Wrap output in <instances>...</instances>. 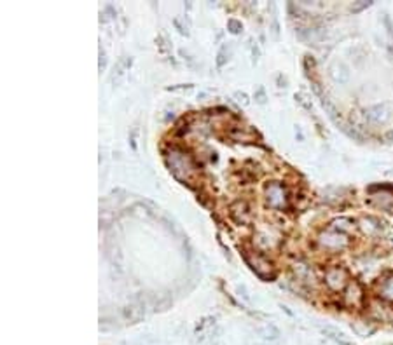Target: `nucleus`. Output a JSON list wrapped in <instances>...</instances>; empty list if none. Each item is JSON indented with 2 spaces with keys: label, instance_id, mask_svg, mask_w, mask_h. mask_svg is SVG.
<instances>
[{
  "label": "nucleus",
  "instance_id": "12",
  "mask_svg": "<svg viewBox=\"0 0 393 345\" xmlns=\"http://www.w3.org/2000/svg\"><path fill=\"white\" fill-rule=\"evenodd\" d=\"M295 98L299 99V103H301L302 107H306V108H311V105H309L308 101H306V96H304V94H297Z\"/></svg>",
  "mask_w": 393,
  "mask_h": 345
},
{
  "label": "nucleus",
  "instance_id": "4",
  "mask_svg": "<svg viewBox=\"0 0 393 345\" xmlns=\"http://www.w3.org/2000/svg\"><path fill=\"white\" fill-rule=\"evenodd\" d=\"M346 281H348V274H346V270L339 269V267H332V269H329L327 274H325V282H327V286L334 291L343 290Z\"/></svg>",
  "mask_w": 393,
  "mask_h": 345
},
{
  "label": "nucleus",
  "instance_id": "8",
  "mask_svg": "<svg viewBox=\"0 0 393 345\" xmlns=\"http://www.w3.org/2000/svg\"><path fill=\"white\" fill-rule=\"evenodd\" d=\"M346 300L349 301V303H358V300H362V290L360 286L357 284V282H349L348 284V290H346Z\"/></svg>",
  "mask_w": 393,
  "mask_h": 345
},
{
  "label": "nucleus",
  "instance_id": "10",
  "mask_svg": "<svg viewBox=\"0 0 393 345\" xmlns=\"http://www.w3.org/2000/svg\"><path fill=\"white\" fill-rule=\"evenodd\" d=\"M124 70H126V61L121 60L119 63L114 67V73H112V80H114V82H119V80L123 79V75H124Z\"/></svg>",
  "mask_w": 393,
  "mask_h": 345
},
{
  "label": "nucleus",
  "instance_id": "5",
  "mask_svg": "<svg viewBox=\"0 0 393 345\" xmlns=\"http://www.w3.org/2000/svg\"><path fill=\"white\" fill-rule=\"evenodd\" d=\"M248 262L261 277H269L271 276V263L266 258L259 256V254H252V256H248Z\"/></svg>",
  "mask_w": 393,
  "mask_h": 345
},
{
  "label": "nucleus",
  "instance_id": "11",
  "mask_svg": "<svg viewBox=\"0 0 393 345\" xmlns=\"http://www.w3.org/2000/svg\"><path fill=\"white\" fill-rule=\"evenodd\" d=\"M229 28H231V32L233 33H240V30H241V23L240 21H236V20H229Z\"/></svg>",
  "mask_w": 393,
  "mask_h": 345
},
{
  "label": "nucleus",
  "instance_id": "7",
  "mask_svg": "<svg viewBox=\"0 0 393 345\" xmlns=\"http://www.w3.org/2000/svg\"><path fill=\"white\" fill-rule=\"evenodd\" d=\"M367 119L370 122H383V120L388 119V112H386L385 105H376V107L369 108L367 110Z\"/></svg>",
  "mask_w": 393,
  "mask_h": 345
},
{
  "label": "nucleus",
  "instance_id": "13",
  "mask_svg": "<svg viewBox=\"0 0 393 345\" xmlns=\"http://www.w3.org/2000/svg\"><path fill=\"white\" fill-rule=\"evenodd\" d=\"M236 98H240V101L246 103V94H243V92H236Z\"/></svg>",
  "mask_w": 393,
  "mask_h": 345
},
{
  "label": "nucleus",
  "instance_id": "9",
  "mask_svg": "<svg viewBox=\"0 0 393 345\" xmlns=\"http://www.w3.org/2000/svg\"><path fill=\"white\" fill-rule=\"evenodd\" d=\"M381 295L386 298V300L393 301V276H392V277H388L381 284Z\"/></svg>",
  "mask_w": 393,
  "mask_h": 345
},
{
  "label": "nucleus",
  "instance_id": "3",
  "mask_svg": "<svg viewBox=\"0 0 393 345\" xmlns=\"http://www.w3.org/2000/svg\"><path fill=\"white\" fill-rule=\"evenodd\" d=\"M321 246L327 248V250H339V248H344L348 239L343 232H337V230H327L325 234L320 235Z\"/></svg>",
  "mask_w": 393,
  "mask_h": 345
},
{
  "label": "nucleus",
  "instance_id": "1",
  "mask_svg": "<svg viewBox=\"0 0 393 345\" xmlns=\"http://www.w3.org/2000/svg\"><path fill=\"white\" fill-rule=\"evenodd\" d=\"M168 164L172 167L173 175L178 176L182 180H189L194 175V162L191 159V155L185 154L182 150H172L168 155Z\"/></svg>",
  "mask_w": 393,
  "mask_h": 345
},
{
  "label": "nucleus",
  "instance_id": "2",
  "mask_svg": "<svg viewBox=\"0 0 393 345\" xmlns=\"http://www.w3.org/2000/svg\"><path fill=\"white\" fill-rule=\"evenodd\" d=\"M266 199H268L269 206L274 207V209H283L289 203V195H287V190L281 183H269L266 186Z\"/></svg>",
  "mask_w": 393,
  "mask_h": 345
},
{
  "label": "nucleus",
  "instance_id": "14",
  "mask_svg": "<svg viewBox=\"0 0 393 345\" xmlns=\"http://www.w3.org/2000/svg\"><path fill=\"white\" fill-rule=\"evenodd\" d=\"M259 103H264V91H259Z\"/></svg>",
  "mask_w": 393,
  "mask_h": 345
},
{
  "label": "nucleus",
  "instance_id": "6",
  "mask_svg": "<svg viewBox=\"0 0 393 345\" xmlns=\"http://www.w3.org/2000/svg\"><path fill=\"white\" fill-rule=\"evenodd\" d=\"M372 203L376 204L377 207L388 211V213H393V194L388 190L381 192V194L372 195Z\"/></svg>",
  "mask_w": 393,
  "mask_h": 345
}]
</instances>
